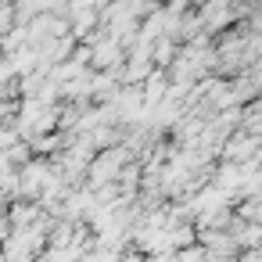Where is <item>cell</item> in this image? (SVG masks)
<instances>
[{
    "mask_svg": "<svg viewBox=\"0 0 262 262\" xmlns=\"http://www.w3.org/2000/svg\"><path fill=\"white\" fill-rule=\"evenodd\" d=\"M126 162H129V147L126 144H119V147H112V151H101L94 162H90V169H86V187H104V183H115L119 180V172L126 169Z\"/></svg>",
    "mask_w": 262,
    "mask_h": 262,
    "instance_id": "obj_1",
    "label": "cell"
},
{
    "mask_svg": "<svg viewBox=\"0 0 262 262\" xmlns=\"http://www.w3.org/2000/svg\"><path fill=\"white\" fill-rule=\"evenodd\" d=\"M223 155H226V158H248V155H251V140H233V144H226Z\"/></svg>",
    "mask_w": 262,
    "mask_h": 262,
    "instance_id": "obj_2",
    "label": "cell"
}]
</instances>
